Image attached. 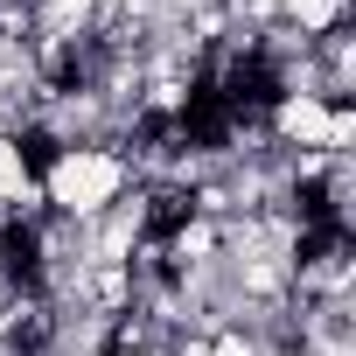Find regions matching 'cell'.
<instances>
[{
    "mask_svg": "<svg viewBox=\"0 0 356 356\" xmlns=\"http://www.w3.org/2000/svg\"><path fill=\"white\" fill-rule=\"evenodd\" d=\"M112 356H168V349H112Z\"/></svg>",
    "mask_w": 356,
    "mask_h": 356,
    "instance_id": "obj_5",
    "label": "cell"
},
{
    "mask_svg": "<svg viewBox=\"0 0 356 356\" xmlns=\"http://www.w3.org/2000/svg\"><path fill=\"white\" fill-rule=\"evenodd\" d=\"M35 182H42V203L70 224H91L98 210H112L126 189H133V168L126 154L112 147H56L42 168H35Z\"/></svg>",
    "mask_w": 356,
    "mask_h": 356,
    "instance_id": "obj_1",
    "label": "cell"
},
{
    "mask_svg": "<svg viewBox=\"0 0 356 356\" xmlns=\"http://www.w3.org/2000/svg\"><path fill=\"white\" fill-rule=\"evenodd\" d=\"M29 175H35V168H29L22 140H15V133H0V196H15V189L29 182Z\"/></svg>",
    "mask_w": 356,
    "mask_h": 356,
    "instance_id": "obj_4",
    "label": "cell"
},
{
    "mask_svg": "<svg viewBox=\"0 0 356 356\" xmlns=\"http://www.w3.org/2000/svg\"><path fill=\"white\" fill-rule=\"evenodd\" d=\"M293 35H328V29H356V0H280Z\"/></svg>",
    "mask_w": 356,
    "mask_h": 356,
    "instance_id": "obj_3",
    "label": "cell"
},
{
    "mask_svg": "<svg viewBox=\"0 0 356 356\" xmlns=\"http://www.w3.org/2000/svg\"><path fill=\"white\" fill-rule=\"evenodd\" d=\"M321 126H328V105L314 91H280L266 98V140L273 147H321Z\"/></svg>",
    "mask_w": 356,
    "mask_h": 356,
    "instance_id": "obj_2",
    "label": "cell"
}]
</instances>
